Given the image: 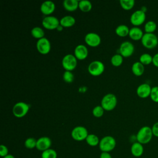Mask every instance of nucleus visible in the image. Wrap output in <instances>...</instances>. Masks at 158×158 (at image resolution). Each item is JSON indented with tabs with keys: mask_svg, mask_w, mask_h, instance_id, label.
I'll return each mask as SVG.
<instances>
[{
	"mask_svg": "<svg viewBox=\"0 0 158 158\" xmlns=\"http://www.w3.org/2000/svg\"><path fill=\"white\" fill-rule=\"evenodd\" d=\"M153 136L152 129L149 126H143L136 133V139L138 142L142 144H146L149 143Z\"/></svg>",
	"mask_w": 158,
	"mask_h": 158,
	"instance_id": "obj_1",
	"label": "nucleus"
},
{
	"mask_svg": "<svg viewBox=\"0 0 158 158\" xmlns=\"http://www.w3.org/2000/svg\"><path fill=\"white\" fill-rule=\"evenodd\" d=\"M116 146V140L115 139L110 135H107L102 137L100 139L99 144V149L101 152H110L113 151Z\"/></svg>",
	"mask_w": 158,
	"mask_h": 158,
	"instance_id": "obj_2",
	"label": "nucleus"
},
{
	"mask_svg": "<svg viewBox=\"0 0 158 158\" xmlns=\"http://www.w3.org/2000/svg\"><path fill=\"white\" fill-rule=\"evenodd\" d=\"M117 103V99L115 94L112 93H107L103 96L101 99V106L104 110L110 111L116 107Z\"/></svg>",
	"mask_w": 158,
	"mask_h": 158,
	"instance_id": "obj_3",
	"label": "nucleus"
},
{
	"mask_svg": "<svg viewBox=\"0 0 158 158\" xmlns=\"http://www.w3.org/2000/svg\"><path fill=\"white\" fill-rule=\"evenodd\" d=\"M141 43L147 49H152L158 44V38L154 33H144L141 40Z\"/></svg>",
	"mask_w": 158,
	"mask_h": 158,
	"instance_id": "obj_4",
	"label": "nucleus"
},
{
	"mask_svg": "<svg viewBox=\"0 0 158 158\" xmlns=\"http://www.w3.org/2000/svg\"><path fill=\"white\" fill-rule=\"evenodd\" d=\"M30 109L29 105L24 102H18L12 108L13 115L17 118H22L26 115Z\"/></svg>",
	"mask_w": 158,
	"mask_h": 158,
	"instance_id": "obj_5",
	"label": "nucleus"
},
{
	"mask_svg": "<svg viewBox=\"0 0 158 158\" xmlns=\"http://www.w3.org/2000/svg\"><path fill=\"white\" fill-rule=\"evenodd\" d=\"M77 59L74 54H67L64 56L62 60V65L63 68L67 71H72L77 67Z\"/></svg>",
	"mask_w": 158,
	"mask_h": 158,
	"instance_id": "obj_6",
	"label": "nucleus"
},
{
	"mask_svg": "<svg viewBox=\"0 0 158 158\" xmlns=\"http://www.w3.org/2000/svg\"><path fill=\"white\" fill-rule=\"evenodd\" d=\"M88 134L87 129L83 126H77L74 127L71 131L72 138L77 141L85 140Z\"/></svg>",
	"mask_w": 158,
	"mask_h": 158,
	"instance_id": "obj_7",
	"label": "nucleus"
},
{
	"mask_svg": "<svg viewBox=\"0 0 158 158\" xmlns=\"http://www.w3.org/2000/svg\"><path fill=\"white\" fill-rule=\"evenodd\" d=\"M104 65L100 60H93L88 65V72L93 76L97 77L101 75L104 71Z\"/></svg>",
	"mask_w": 158,
	"mask_h": 158,
	"instance_id": "obj_8",
	"label": "nucleus"
},
{
	"mask_svg": "<svg viewBox=\"0 0 158 158\" xmlns=\"http://www.w3.org/2000/svg\"><path fill=\"white\" fill-rule=\"evenodd\" d=\"M145 12L141 9L135 10L130 16V22L134 27H138L142 25L146 20Z\"/></svg>",
	"mask_w": 158,
	"mask_h": 158,
	"instance_id": "obj_9",
	"label": "nucleus"
},
{
	"mask_svg": "<svg viewBox=\"0 0 158 158\" xmlns=\"http://www.w3.org/2000/svg\"><path fill=\"white\" fill-rule=\"evenodd\" d=\"M42 25L44 28L48 30H54L60 25V20L53 15H48L43 18Z\"/></svg>",
	"mask_w": 158,
	"mask_h": 158,
	"instance_id": "obj_10",
	"label": "nucleus"
},
{
	"mask_svg": "<svg viewBox=\"0 0 158 158\" xmlns=\"http://www.w3.org/2000/svg\"><path fill=\"white\" fill-rule=\"evenodd\" d=\"M135 51V46L132 43L128 41H123L121 43L119 48V52L123 57L131 56Z\"/></svg>",
	"mask_w": 158,
	"mask_h": 158,
	"instance_id": "obj_11",
	"label": "nucleus"
},
{
	"mask_svg": "<svg viewBox=\"0 0 158 158\" xmlns=\"http://www.w3.org/2000/svg\"><path fill=\"white\" fill-rule=\"evenodd\" d=\"M36 46L38 51L41 54H47L51 51V43L45 37L38 40Z\"/></svg>",
	"mask_w": 158,
	"mask_h": 158,
	"instance_id": "obj_12",
	"label": "nucleus"
},
{
	"mask_svg": "<svg viewBox=\"0 0 158 158\" xmlns=\"http://www.w3.org/2000/svg\"><path fill=\"white\" fill-rule=\"evenodd\" d=\"M85 41L88 46L91 47H96L100 44L101 39L98 33L90 32L85 35Z\"/></svg>",
	"mask_w": 158,
	"mask_h": 158,
	"instance_id": "obj_13",
	"label": "nucleus"
},
{
	"mask_svg": "<svg viewBox=\"0 0 158 158\" xmlns=\"http://www.w3.org/2000/svg\"><path fill=\"white\" fill-rule=\"evenodd\" d=\"M52 145V141L48 136H41L37 139L36 149L40 151H44L49 148Z\"/></svg>",
	"mask_w": 158,
	"mask_h": 158,
	"instance_id": "obj_14",
	"label": "nucleus"
},
{
	"mask_svg": "<svg viewBox=\"0 0 158 158\" xmlns=\"http://www.w3.org/2000/svg\"><path fill=\"white\" fill-rule=\"evenodd\" d=\"M152 87L146 83H144L139 85L136 89V94L141 98H146L150 96Z\"/></svg>",
	"mask_w": 158,
	"mask_h": 158,
	"instance_id": "obj_15",
	"label": "nucleus"
},
{
	"mask_svg": "<svg viewBox=\"0 0 158 158\" xmlns=\"http://www.w3.org/2000/svg\"><path fill=\"white\" fill-rule=\"evenodd\" d=\"M56 9V5L52 1H44L40 6L41 12L46 16L51 15L54 12Z\"/></svg>",
	"mask_w": 158,
	"mask_h": 158,
	"instance_id": "obj_16",
	"label": "nucleus"
},
{
	"mask_svg": "<svg viewBox=\"0 0 158 158\" xmlns=\"http://www.w3.org/2000/svg\"><path fill=\"white\" fill-rule=\"evenodd\" d=\"M88 55V50L84 44L77 45L74 49V56L78 60L85 59Z\"/></svg>",
	"mask_w": 158,
	"mask_h": 158,
	"instance_id": "obj_17",
	"label": "nucleus"
},
{
	"mask_svg": "<svg viewBox=\"0 0 158 158\" xmlns=\"http://www.w3.org/2000/svg\"><path fill=\"white\" fill-rule=\"evenodd\" d=\"M130 151L131 154L135 157H141L144 152L143 144L136 141L133 143L130 148Z\"/></svg>",
	"mask_w": 158,
	"mask_h": 158,
	"instance_id": "obj_18",
	"label": "nucleus"
},
{
	"mask_svg": "<svg viewBox=\"0 0 158 158\" xmlns=\"http://www.w3.org/2000/svg\"><path fill=\"white\" fill-rule=\"evenodd\" d=\"M144 33L142 30L138 27H133L130 28L128 36L131 39L135 41L141 40Z\"/></svg>",
	"mask_w": 158,
	"mask_h": 158,
	"instance_id": "obj_19",
	"label": "nucleus"
},
{
	"mask_svg": "<svg viewBox=\"0 0 158 158\" xmlns=\"http://www.w3.org/2000/svg\"><path fill=\"white\" fill-rule=\"evenodd\" d=\"M79 1L77 0H64L63 6L64 9L69 12L76 10L78 8Z\"/></svg>",
	"mask_w": 158,
	"mask_h": 158,
	"instance_id": "obj_20",
	"label": "nucleus"
},
{
	"mask_svg": "<svg viewBox=\"0 0 158 158\" xmlns=\"http://www.w3.org/2000/svg\"><path fill=\"white\" fill-rule=\"evenodd\" d=\"M131 71L135 75L141 76L144 72V65L139 61L135 62L131 66Z\"/></svg>",
	"mask_w": 158,
	"mask_h": 158,
	"instance_id": "obj_21",
	"label": "nucleus"
},
{
	"mask_svg": "<svg viewBox=\"0 0 158 158\" xmlns=\"http://www.w3.org/2000/svg\"><path fill=\"white\" fill-rule=\"evenodd\" d=\"M75 23V19L72 15H65L60 19V25L63 27H70Z\"/></svg>",
	"mask_w": 158,
	"mask_h": 158,
	"instance_id": "obj_22",
	"label": "nucleus"
},
{
	"mask_svg": "<svg viewBox=\"0 0 158 158\" xmlns=\"http://www.w3.org/2000/svg\"><path fill=\"white\" fill-rule=\"evenodd\" d=\"M130 31V28L128 27L125 24H121L117 26L115 30V33L120 36V37H125L128 35Z\"/></svg>",
	"mask_w": 158,
	"mask_h": 158,
	"instance_id": "obj_23",
	"label": "nucleus"
},
{
	"mask_svg": "<svg viewBox=\"0 0 158 158\" xmlns=\"http://www.w3.org/2000/svg\"><path fill=\"white\" fill-rule=\"evenodd\" d=\"M85 141L89 146L92 147H95L96 146H98L100 142V139L99 137L97 135L93 133L88 134Z\"/></svg>",
	"mask_w": 158,
	"mask_h": 158,
	"instance_id": "obj_24",
	"label": "nucleus"
},
{
	"mask_svg": "<svg viewBox=\"0 0 158 158\" xmlns=\"http://www.w3.org/2000/svg\"><path fill=\"white\" fill-rule=\"evenodd\" d=\"M78 8L84 12H89L92 9V4L88 0H81L79 1Z\"/></svg>",
	"mask_w": 158,
	"mask_h": 158,
	"instance_id": "obj_25",
	"label": "nucleus"
},
{
	"mask_svg": "<svg viewBox=\"0 0 158 158\" xmlns=\"http://www.w3.org/2000/svg\"><path fill=\"white\" fill-rule=\"evenodd\" d=\"M31 34L33 37L41 39L44 37V31L40 27H35L31 30Z\"/></svg>",
	"mask_w": 158,
	"mask_h": 158,
	"instance_id": "obj_26",
	"label": "nucleus"
},
{
	"mask_svg": "<svg viewBox=\"0 0 158 158\" xmlns=\"http://www.w3.org/2000/svg\"><path fill=\"white\" fill-rule=\"evenodd\" d=\"M144 28L146 33H154V32L156 30L157 24L153 20H149L145 23Z\"/></svg>",
	"mask_w": 158,
	"mask_h": 158,
	"instance_id": "obj_27",
	"label": "nucleus"
},
{
	"mask_svg": "<svg viewBox=\"0 0 158 158\" xmlns=\"http://www.w3.org/2000/svg\"><path fill=\"white\" fill-rule=\"evenodd\" d=\"M41 158H57V153L55 149L49 148L41 152Z\"/></svg>",
	"mask_w": 158,
	"mask_h": 158,
	"instance_id": "obj_28",
	"label": "nucleus"
},
{
	"mask_svg": "<svg viewBox=\"0 0 158 158\" xmlns=\"http://www.w3.org/2000/svg\"><path fill=\"white\" fill-rule=\"evenodd\" d=\"M123 56L120 54H116L114 55L110 59V62L112 65L115 67H118L123 63Z\"/></svg>",
	"mask_w": 158,
	"mask_h": 158,
	"instance_id": "obj_29",
	"label": "nucleus"
},
{
	"mask_svg": "<svg viewBox=\"0 0 158 158\" xmlns=\"http://www.w3.org/2000/svg\"><path fill=\"white\" fill-rule=\"evenodd\" d=\"M139 62L144 65H148L152 62V56L148 53H143L139 57Z\"/></svg>",
	"mask_w": 158,
	"mask_h": 158,
	"instance_id": "obj_30",
	"label": "nucleus"
},
{
	"mask_svg": "<svg viewBox=\"0 0 158 158\" xmlns=\"http://www.w3.org/2000/svg\"><path fill=\"white\" fill-rule=\"evenodd\" d=\"M135 3V2L134 0H120L121 7L126 10L131 9L134 7Z\"/></svg>",
	"mask_w": 158,
	"mask_h": 158,
	"instance_id": "obj_31",
	"label": "nucleus"
},
{
	"mask_svg": "<svg viewBox=\"0 0 158 158\" xmlns=\"http://www.w3.org/2000/svg\"><path fill=\"white\" fill-rule=\"evenodd\" d=\"M36 141H37V139H36L35 138L29 137L25 139L24 142V146L26 148L28 149H32L33 148H36Z\"/></svg>",
	"mask_w": 158,
	"mask_h": 158,
	"instance_id": "obj_32",
	"label": "nucleus"
},
{
	"mask_svg": "<svg viewBox=\"0 0 158 158\" xmlns=\"http://www.w3.org/2000/svg\"><path fill=\"white\" fill-rule=\"evenodd\" d=\"M104 109L101 106H96L94 107L92 110L93 115L96 117H101L104 114Z\"/></svg>",
	"mask_w": 158,
	"mask_h": 158,
	"instance_id": "obj_33",
	"label": "nucleus"
},
{
	"mask_svg": "<svg viewBox=\"0 0 158 158\" xmlns=\"http://www.w3.org/2000/svg\"><path fill=\"white\" fill-rule=\"evenodd\" d=\"M63 79L67 83H72L74 80L73 74L71 71L65 70L63 73Z\"/></svg>",
	"mask_w": 158,
	"mask_h": 158,
	"instance_id": "obj_34",
	"label": "nucleus"
},
{
	"mask_svg": "<svg viewBox=\"0 0 158 158\" xmlns=\"http://www.w3.org/2000/svg\"><path fill=\"white\" fill-rule=\"evenodd\" d=\"M150 98L152 101L158 102V86L152 87Z\"/></svg>",
	"mask_w": 158,
	"mask_h": 158,
	"instance_id": "obj_35",
	"label": "nucleus"
},
{
	"mask_svg": "<svg viewBox=\"0 0 158 158\" xmlns=\"http://www.w3.org/2000/svg\"><path fill=\"white\" fill-rule=\"evenodd\" d=\"M9 154V149L4 144L0 146V156L1 157H4Z\"/></svg>",
	"mask_w": 158,
	"mask_h": 158,
	"instance_id": "obj_36",
	"label": "nucleus"
},
{
	"mask_svg": "<svg viewBox=\"0 0 158 158\" xmlns=\"http://www.w3.org/2000/svg\"><path fill=\"white\" fill-rule=\"evenodd\" d=\"M153 136L158 138V122L154 123L151 127Z\"/></svg>",
	"mask_w": 158,
	"mask_h": 158,
	"instance_id": "obj_37",
	"label": "nucleus"
},
{
	"mask_svg": "<svg viewBox=\"0 0 158 158\" xmlns=\"http://www.w3.org/2000/svg\"><path fill=\"white\" fill-rule=\"evenodd\" d=\"M153 65L157 67H158V52L152 56V62Z\"/></svg>",
	"mask_w": 158,
	"mask_h": 158,
	"instance_id": "obj_38",
	"label": "nucleus"
},
{
	"mask_svg": "<svg viewBox=\"0 0 158 158\" xmlns=\"http://www.w3.org/2000/svg\"><path fill=\"white\" fill-rule=\"evenodd\" d=\"M99 158H112L111 154L107 152H101Z\"/></svg>",
	"mask_w": 158,
	"mask_h": 158,
	"instance_id": "obj_39",
	"label": "nucleus"
},
{
	"mask_svg": "<svg viewBox=\"0 0 158 158\" xmlns=\"http://www.w3.org/2000/svg\"><path fill=\"white\" fill-rule=\"evenodd\" d=\"M3 158H15L12 154H9L8 155H7L6 156L4 157Z\"/></svg>",
	"mask_w": 158,
	"mask_h": 158,
	"instance_id": "obj_40",
	"label": "nucleus"
}]
</instances>
